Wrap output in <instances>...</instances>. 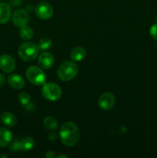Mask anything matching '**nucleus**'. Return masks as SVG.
Masks as SVG:
<instances>
[{"mask_svg": "<svg viewBox=\"0 0 157 158\" xmlns=\"http://www.w3.org/2000/svg\"><path fill=\"white\" fill-rule=\"evenodd\" d=\"M30 95L27 92H22L18 95V100L22 106H26L30 102Z\"/></svg>", "mask_w": 157, "mask_h": 158, "instance_id": "aec40b11", "label": "nucleus"}, {"mask_svg": "<svg viewBox=\"0 0 157 158\" xmlns=\"http://www.w3.org/2000/svg\"><path fill=\"white\" fill-rule=\"evenodd\" d=\"M42 94L43 97L49 101H56L61 98L62 91L58 84L54 83H45L42 85Z\"/></svg>", "mask_w": 157, "mask_h": 158, "instance_id": "39448f33", "label": "nucleus"}, {"mask_svg": "<svg viewBox=\"0 0 157 158\" xmlns=\"http://www.w3.org/2000/svg\"><path fill=\"white\" fill-rule=\"evenodd\" d=\"M27 80L32 84L35 86H42L46 81V75L41 67L38 66H29L26 73Z\"/></svg>", "mask_w": 157, "mask_h": 158, "instance_id": "20e7f679", "label": "nucleus"}, {"mask_svg": "<svg viewBox=\"0 0 157 158\" xmlns=\"http://www.w3.org/2000/svg\"><path fill=\"white\" fill-rule=\"evenodd\" d=\"M54 57L51 53L47 52H42L38 58V64L42 69H49L53 66Z\"/></svg>", "mask_w": 157, "mask_h": 158, "instance_id": "9d476101", "label": "nucleus"}, {"mask_svg": "<svg viewBox=\"0 0 157 158\" xmlns=\"http://www.w3.org/2000/svg\"><path fill=\"white\" fill-rule=\"evenodd\" d=\"M43 123H44V126L46 127V129L49 130V131H55L58 127L57 120L52 116L46 117L43 120Z\"/></svg>", "mask_w": 157, "mask_h": 158, "instance_id": "dca6fc26", "label": "nucleus"}, {"mask_svg": "<svg viewBox=\"0 0 157 158\" xmlns=\"http://www.w3.org/2000/svg\"><path fill=\"white\" fill-rule=\"evenodd\" d=\"M62 157L68 158V157L66 155H58V156H56V158H62Z\"/></svg>", "mask_w": 157, "mask_h": 158, "instance_id": "a878e982", "label": "nucleus"}, {"mask_svg": "<svg viewBox=\"0 0 157 158\" xmlns=\"http://www.w3.org/2000/svg\"><path fill=\"white\" fill-rule=\"evenodd\" d=\"M58 137H59V135L55 132L49 133V134L48 135V138H49V140H51V141H55L56 140H58Z\"/></svg>", "mask_w": 157, "mask_h": 158, "instance_id": "5701e85b", "label": "nucleus"}, {"mask_svg": "<svg viewBox=\"0 0 157 158\" xmlns=\"http://www.w3.org/2000/svg\"><path fill=\"white\" fill-rule=\"evenodd\" d=\"M35 12L37 16L43 20L49 19L53 15V9L52 6L46 2H38L35 6Z\"/></svg>", "mask_w": 157, "mask_h": 158, "instance_id": "423d86ee", "label": "nucleus"}, {"mask_svg": "<svg viewBox=\"0 0 157 158\" xmlns=\"http://www.w3.org/2000/svg\"><path fill=\"white\" fill-rule=\"evenodd\" d=\"M9 86L15 89H20L25 86V80L22 77L18 74H12L8 78Z\"/></svg>", "mask_w": 157, "mask_h": 158, "instance_id": "f8f14e48", "label": "nucleus"}, {"mask_svg": "<svg viewBox=\"0 0 157 158\" xmlns=\"http://www.w3.org/2000/svg\"><path fill=\"white\" fill-rule=\"evenodd\" d=\"M149 33L153 40H157V23L152 25L149 29Z\"/></svg>", "mask_w": 157, "mask_h": 158, "instance_id": "412c9836", "label": "nucleus"}, {"mask_svg": "<svg viewBox=\"0 0 157 158\" xmlns=\"http://www.w3.org/2000/svg\"><path fill=\"white\" fill-rule=\"evenodd\" d=\"M12 23L17 27H22L26 26L29 23V14L24 9H17L12 15Z\"/></svg>", "mask_w": 157, "mask_h": 158, "instance_id": "6e6552de", "label": "nucleus"}, {"mask_svg": "<svg viewBox=\"0 0 157 158\" xmlns=\"http://www.w3.org/2000/svg\"><path fill=\"white\" fill-rule=\"evenodd\" d=\"M46 157L47 158H55V157H56V155H55V151H49L46 152Z\"/></svg>", "mask_w": 157, "mask_h": 158, "instance_id": "b1692460", "label": "nucleus"}, {"mask_svg": "<svg viewBox=\"0 0 157 158\" xmlns=\"http://www.w3.org/2000/svg\"><path fill=\"white\" fill-rule=\"evenodd\" d=\"M0 118H1V121L2 122V123L9 127L15 126L17 123L16 117L10 112H3L1 114Z\"/></svg>", "mask_w": 157, "mask_h": 158, "instance_id": "4468645a", "label": "nucleus"}, {"mask_svg": "<svg viewBox=\"0 0 157 158\" xmlns=\"http://www.w3.org/2000/svg\"><path fill=\"white\" fill-rule=\"evenodd\" d=\"M39 49L35 43L32 42H26L23 43L18 47V56L23 61L29 62L35 60L38 55Z\"/></svg>", "mask_w": 157, "mask_h": 158, "instance_id": "7ed1b4c3", "label": "nucleus"}, {"mask_svg": "<svg viewBox=\"0 0 157 158\" xmlns=\"http://www.w3.org/2000/svg\"><path fill=\"white\" fill-rule=\"evenodd\" d=\"M59 137L65 146L73 147L79 140V130L76 124L72 122H66L60 127Z\"/></svg>", "mask_w": 157, "mask_h": 158, "instance_id": "f257e3e1", "label": "nucleus"}, {"mask_svg": "<svg viewBox=\"0 0 157 158\" xmlns=\"http://www.w3.org/2000/svg\"><path fill=\"white\" fill-rule=\"evenodd\" d=\"M78 68L72 61H65L58 68L57 75L59 80L67 82L73 80L78 73Z\"/></svg>", "mask_w": 157, "mask_h": 158, "instance_id": "f03ea898", "label": "nucleus"}, {"mask_svg": "<svg viewBox=\"0 0 157 158\" xmlns=\"http://www.w3.org/2000/svg\"><path fill=\"white\" fill-rule=\"evenodd\" d=\"M15 68V61L9 54H3L0 56V69L6 73L12 72Z\"/></svg>", "mask_w": 157, "mask_h": 158, "instance_id": "1a4fd4ad", "label": "nucleus"}, {"mask_svg": "<svg viewBox=\"0 0 157 158\" xmlns=\"http://www.w3.org/2000/svg\"><path fill=\"white\" fill-rule=\"evenodd\" d=\"M34 32L30 26H28L27 25L21 27L19 31V35L21 38L24 40H29L33 36Z\"/></svg>", "mask_w": 157, "mask_h": 158, "instance_id": "a211bd4d", "label": "nucleus"}, {"mask_svg": "<svg viewBox=\"0 0 157 158\" xmlns=\"http://www.w3.org/2000/svg\"><path fill=\"white\" fill-rule=\"evenodd\" d=\"M12 132L7 128H0V148H6L12 141Z\"/></svg>", "mask_w": 157, "mask_h": 158, "instance_id": "ddd939ff", "label": "nucleus"}, {"mask_svg": "<svg viewBox=\"0 0 157 158\" xmlns=\"http://www.w3.org/2000/svg\"><path fill=\"white\" fill-rule=\"evenodd\" d=\"M6 84V77L3 74L0 73V87H2Z\"/></svg>", "mask_w": 157, "mask_h": 158, "instance_id": "393cba45", "label": "nucleus"}, {"mask_svg": "<svg viewBox=\"0 0 157 158\" xmlns=\"http://www.w3.org/2000/svg\"><path fill=\"white\" fill-rule=\"evenodd\" d=\"M37 46L41 50H49L52 46V40L49 38H42L38 41Z\"/></svg>", "mask_w": 157, "mask_h": 158, "instance_id": "6ab92c4d", "label": "nucleus"}, {"mask_svg": "<svg viewBox=\"0 0 157 158\" xmlns=\"http://www.w3.org/2000/svg\"><path fill=\"white\" fill-rule=\"evenodd\" d=\"M99 106L103 110H110L115 103V96L112 93H105L99 99Z\"/></svg>", "mask_w": 157, "mask_h": 158, "instance_id": "0eeeda50", "label": "nucleus"}, {"mask_svg": "<svg viewBox=\"0 0 157 158\" xmlns=\"http://www.w3.org/2000/svg\"><path fill=\"white\" fill-rule=\"evenodd\" d=\"M35 145V140L32 137H26L21 140V151L24 152L30 151Z\"/></svg>", "mask_w": 157, "mask_h": 158, "instance_id": "f3484780", "label": "nucleus"}, {"mask_svg": "<svg viewBox=\"0 0 157 158\" xmlns=\"http://www.w3.org/2000/svg\"><path fill=\"white\" fill-rule=\"evenodd\" d=\"M86 51L83 47H75L71 51L70 58L72 61L79 62L82 61L86 57Z\"/></svg>", "mask_w": 157, "mask_h": 158, "instance_id": "2eb2a0df", "label": "nucleus"}, {"mask_svg": "<svg viewBox=\"0 0 157 158\" xmlns=\"http://www.w3.org/2000/svg\"><path fill=\"white\" fill-rule=\"evenodd\" d=\"M10 150L12 151H21V141L18 140H15L13 143L11 144Z\"/></svg>", "mask_w": 157, "mask_h": 158, "instance_id": "4be33fe9", "label": "nucleus"}, {"mask_svg": "<svg viewBox=\"0 0 157 158\" xmlns=\"http://www.w3.org/2000/svg\"><path fill=\"white\" fill-rule=\"evenodd\" d=\"M11 18V7L9 4L0 3V24H6Z\"/></svg>", "mask_w": 157, "mask_h": 158, "instance_id": "9b49d317", "label": "nucleus"}]
</instances>
